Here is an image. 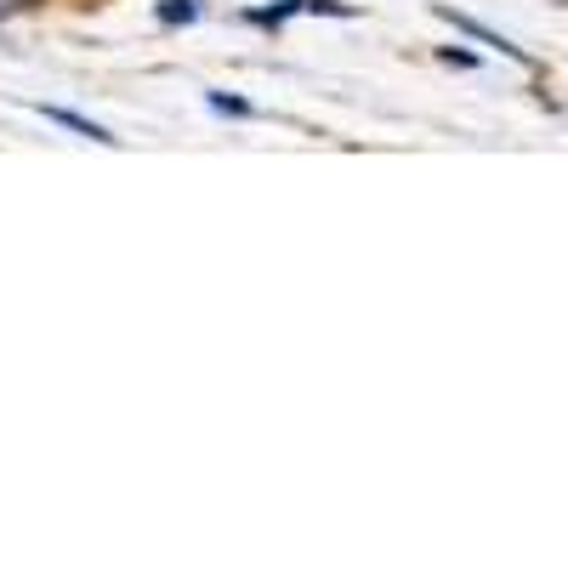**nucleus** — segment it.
<instances>
[{"label":"nucleus","mask_w":568,"mask_h":568,"mask_svg":"<svg viewBox=\"0 0 568 568\" xmlns=\"http://www.w3.org/2000/svg\"><path fill=\"white\" fill-rule=\"evenodd\" d=\"M29 0H0V18H12V12H23Z\"/></svg>","instance_id":"obj_1"}]
</instances>
